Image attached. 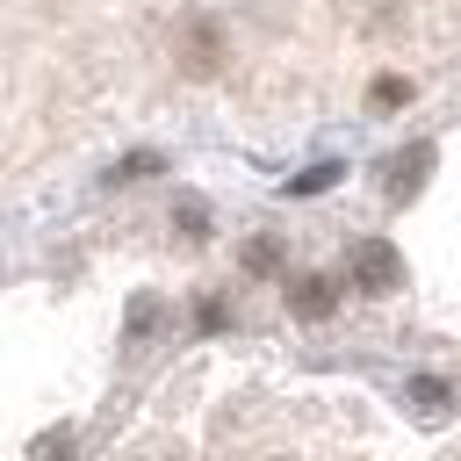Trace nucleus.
I'll use <instances>...</instances> for the list:
<instances>
[{
	"label": "nucleus",
	"instance_id": "39448f33",
	"mask_svg": "<svg viewBox=\"0 0 461 461\" xmlns=\"http://www.w3.org/2000/svg\"><path fill=\"white\" fill-rule=\"evenodd\" d=\"M367 101H375V108H396V101H411V79H403V72H382V79L367 86Z\"/></svg>",
	"mask_w": 461,
	"mask_h": 461
},
{
	"label": "nucleus",
	"instance_id": "f257e3e1",
	"mask_svg": "<svg viewBox=\"0 0 461 461\" xmlns=\"http://www.w3.org/2000/svg\"><path fill=\"white\" fill-rule=\"evenodd\" d=\"M353 288H360V295H389V288H403V252H396L389 238L353 245Z\"/></svg>",
	"mask_w": 461,
	"mask_h": 461
},
{
	"label": "nucleus",
	"instance_id": "1a4fd4ad",
	"mask_svg": "<svg viewBox=\"0 0 461 461\" xmlns=\"http://www.w3.org/2000/svg\"><path fill=\"white\" fill-rule=\"evenodd\" d=\"M144 173H158V151H130V158H122L108 180H144Z\"/></svg>",
	"mask_w": 461,
	"mask_h": 461
},
{
	"label": "nucleus",
	"instance_id": "9d476101",
	"mask_svg": "<svg viewBox=\"0 0 461 461\" xmlns=\"http://www.w3.org/2000/svg\"><path fill=\"white\" fill-rule=\"evenodd\" d=\"M411 403H418V411H439V403H447V382H432V375L411 382Z\"/></svg>",
	"mask_w": 461,
	"mask_h": 461
},
{
	"label": "nucleus",
	"instance_id": "6e6552de",
	"mask_svg": "<svg viewBox=\"0 0 461 461\" xmlns=\"http://www.w3.org/2000/svg\"><path fill=\"white\" fill-rule=\"evenodd\" d=\"M173 223H180V230H187V238H209V209H202V202H194V194H187V202H180V209H173Z\"/></svg>",
	"mask_w": 461,
	"mask_h": 461
},
{
	"label": "nucleus",
	"instance_id": "7ed1b4c3",
	"mask_svg": "<svg viewBox=\"0 0 461 461\" xmlns=\"http://www.w3.org/2000/svg\"><path fill=\"white\" fill-rule=\"evenodd\" d=\"M425 166H432V144L396 151V158H389V202H411V194L425 187Z\"/></svg>",
	"mask_w": 461,
	"mask_h": 461
},
{
	"label": "nucleus",
	"instance_id": "9b49d317",
	"mask_svg": "<svg viewBox=\"0 0 461 461\" xmlns=\"http://www.w3.org/2000/svg\"><path fill=\"white\" fill-rule=\"evenodd\" d=\"M223 317H230V310H223V303H216V295H209V303H202V310H194V324H202V331H223Z\"/></svg>",
	"mask_w": 461,
	"mask_h": 461
},
{
	"label": "nucleus",
	"instance_id": "f03ea898",
	"mask_svg": "<svg viewBox=\"0 0 461 461\" xmlns=\"http://www.w3.org/2000/svg\"><path fill=\"white\" fill-rule=\"evenodd\" d=\"M223 65V29L209 22V14H194L187 29H180V72H194V79H209Z\"/></svg>",
	"mask_w": 461,
	"mask_h": 461
},
{
	"label": "nucleus",
	"instance_id": "0eeeda50",
	"mask_svg": "<svg viewBox=\"0 0 461 461\" xmlns=\"http://www.w3.org/2000/svg\"><path fill=\"white\" fill-rule=\"evenodd\" d=\"M274 267H281V245L274 238H252L245 245V274H274Z\"/></svg>",
	"mask_w": 461,
	"mask_h": 461
},
{
	"label": "nucleus",
	"instance_id": "20e7f679",
	"mask_svg": "<svg viewBox=\"0 0 461 461\" xmlns=\"http://www.w3.org/2000/svg\"><path fill=\"white\" fill-rule=\"evenodd\" d=\"M288 310H295V317H310V324H317V317H331V310H339V281L303 274V281L288 288Z\"/></svg>",
	"mask_w": 461,
	"mask_h": 461
},
{
	"label": "nucleus",
	"instance_id": "423d86ee",
	"mask_svg": "<svg viewBox=\"0 0 461 461\" xmlns=\"http://www.w3.org/2000/svg\"><path fill=\"white\" fill-rule=\"evenodd\" d=\"M331 180H339V166L324 158V166H310V173H295V180H288V194H324Z\"/></svg>",
	"mask_w": 461,
	"mask_h": 461
}]
</instances>
